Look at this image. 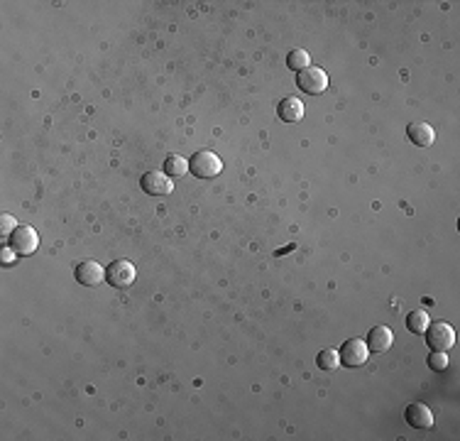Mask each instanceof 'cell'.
Wrapping results in <instances>:
<instances>
[{
  "instance_id": "8",
  "label": "cell",
  "mask_w": 460,
  "mask_h": 441,
  "mask_svg": "<svg viewBox=\"0 0 460 441\" xmlns=\"http://www.w3.org/2000/svg\"><path fill=\"white\" fill-rule=\"evenodd\" d=\"M142 189L147 191L150 196H167L171 189H174V181H171V177L167 174V172H147V174H142Z\"/></svg>"
},
{
  "instance_id": "2",
  "label": "cell",
  "mask_w": 460,
  "mask_h": 441,
  "mask_svg": "<svg viewBox=\"0 0 460 441\" xmlns=\"http://www.w3.org/2000/svg\"><path fill=\"white\" fill-rule=\"evenodd\" d=\"M296 86H299L304 94H311V96H319L328 89V74H325L321 66H306L296 74Z\"/></svg>"
},
{
  "instance_id": "9",
  "label": "cell",
  "mask_w": 460,
  "mask_h": 441,
  "mask_svg": "<svg viewBox=\"0 0 460 441\" xmlns=\"http://www.w3.org/2000/svg\"><path fill=\"white\" fill-rule=\"evenodd\" d=\"M404 419L409 421L414 429H431L434 426V412L424 405V402H414L404 410Z\"/></svg>"
},
{
  "instance_id": "1",
  "label": "cell",
  "mask_w": 460,
  "mask_h": 441,
  "mask_svg": "<svg viewBox=\"0 0 460 441\" xmlns=\"http://www.w3.org/2000/svg\"><path fill=\"white\" fill-rule=\"evenodd\" d=\"M189 170L194 172L199 179H213L223 172V162L215 152L210 150H199L196 155H191L189 160Z\"/></svg>"
},
{
  "instance_id": "5",
  "label": "cell",
  "mask_w": 460,
  "mask_h": 441,
  "mask_svg": "<svg viewBox=\"0 0 460 441\" xmlns=\"http://www.w3.org/2000/svg\"><path fill=\"white\" fill-rule=\"evenodd\" d=\"M340 363L348 368H360L367 363L370 358V348L362 338H351V341H345L343 348H340Z\"/></svg>"
},
{
  "instance_id": "7",
  "label": "cell",
  "mask_w": 460,
  "mask_h": 441,
  "mask_svg": "<svg viewBox=\"0 0 460 441\" xmlns=\"http://www.w3.org/2000/svg\"><path fill=\"white\" fill-rule=\"evenodd\" d=\"M74 277H76V282H79V285H84V287H98L100 282L105 280V270H103V265H100V262L84 260V262H79V265H76Z\"/></svg>"
},
{
  "instance_id": "17",
  "label": "cell",
  "mask_w": 460,
  "mask_h": 441,
  "mask_svg": "<svg viewBox=\"0 0 460 441\" xmlns=\"http://www.w3.org/2000/svg\"><path fill=\"white\" fill-rule=\"evenodd\" d=\"M429 368L436 373H443L445 368H448V356H445V351H434L429 356Z\"/></svg>"
},
{
  "instance_id": "15",
  "label": "cell",
  "mask_w": 460,
  "mask_h": 441,
  "mask_svg": "<svg viewBox=\"0 0 460 441\" xmlns=\"http://www.w3.org/2000/svg\"><path fill=\"white\" fill-rule=\"evenodd\" d=\"M316 363H319L321 371H335L340 366V353L335 348H323L316 358Z\"/></svg>"
},
{
  "instance_id": "16",
  "label": "cell",
  "mask_w": 460,
  "mask_h": 441,
  "mask_svg": "<svg viewBox=\"0 0 460 441\" xmlns=\"http://www.w3.org/2000/svg\"><path fill=\"white\" fill-rule=\"evenodd\" d=\"M286 64H289V69H294L296 74H299L301 69H306V66H311V57L306 50H291L289 57H286Z\"/></svg>"
},
{
  "instance_id": "14",
  "label": "cell",
  "mask_w": 460,
  "mask_h": 441,
  "mask_svg": "<svg viewBox=\"0 0 460 441\" xmlns=\"http://www.w3.org/2000/svg\"><path fill=\"white\" fill-rule=\"evenodd\" d=\"M164 172L171 179H179V177H184L186 172H189V160L181 155H169L164 160Z\"/></svg>"
},
{
  "instance_id": "13",
  "label": "cell",
  "mask_w": 460,
  "mask_h": 441,
  "mask_svg": "<svg viewBox=\"0 0 460 441\" xmlns=\"http://www.w3.org/2000/svg\"><path fill=\"white\" fill-rule=\"evenodd\" d=\"M429 324H431V316L426 314L424 309L409 311V316H406V329H409L411 334H426Z\"/></svg>"
},
{
  "instance_id": "18",
  "label": "cell",
  "mask_w": 460,
  "mask_h": 441,
  "mask_svg": "<svg viewBox=\"0 0 460 441\" xmlns=\"http://www.w3.org/2000/svg\"><path fill=\"white\" fill-rule=\"evenodd\" d=\"M15 228H17L15 216H10V214H3V216H0V236H3V238H10Z\"/></svg>"
},
{
  "instance_id": "10",
  "label": "cell",
  "mask_w": 460,
  "mask_h": 441,
  "mask_svg": "<svg viewBox=\"0 0 460 441\" xmlns=\"http://www.w3.org/2000/svg\"><path fill=\"white\" fill-rule=\"evenodd\" d=\"M365 343L372 353H385V351H390L392 343H394V334H392L390 326H375V329H370V334H367Z\"/></svg>"
},
{
  "instance_id": "12",
  "label": "cell",
  "mask_w": 460,
  "mask_h": 441,
  "mask_svg": "<svg viewBox=\"0 0 460 441\" xmlns=\"http://www.w3.org/2000/svg\"><path fill=\"white\" fill-rule=\"evenodd\" d=\"M277 113H279V118L284 123H299L301 118H304V103H301L296 96H289V98H284L279 103Z\"/></svg>"
},
{
  "instance_id": "3",
  "label": "cell",
  "mask_w": 460,
  "mask_h": 441,
  "mask_svg": "<svg viewBox=\"0 0 460 441\" xmlns=\"http://www.w3.org/2000/svg\"><path fill=\"white\" fill-rule=\"evenodd\" d=\"M426 343H429L434 351H448V348H453L455 346L453 326L445 324V321L429 324V329H426Z\"/></svg>"
},
{
  "instance_id": "19",
  "label": "cell",
  "mask_w": 460,
  "mask_h": 441,
  "mask_svg": "<svg viewBox=\"0 0 460 441\" xmlns=\"http://www.w3.org/2000/svg\"><path fill=\"white\" fill-rule=\"evenodd\" d=\"M15 260H17V253L13 251L10 246H6L3 251H0V262H3V265H13Z\"/></svg>"
},
{
  "instance_id": "11",
  "label": "cell",
  "mask_w": 460,
  "mask_h": 441,
  "mask_svg": "<svg viewBox=\"0 0 460 441\" xmlns=\"http://www.w3.org/2000/svg\"><path fill=\"white\" fill-rule=\"evenodd\" d=\"M406 137H409L416 147H429V145H434V140H436V130L429 123H411V126L406 128Z\"/></svg>"
},
{
  "instance_id": "6",
  "label": "cell",
  "mask_w": 460,
  "mask_h": 441,
  "mask_svg": "<svg viewBox=\"0 0 460 441\" xmlns=\"http://www.w3.org/2000/svg\"><path fill=\"white\" fill-rule=\"evenodd\" d=\"M137 272L135 265L130 260H115L113 265L105 270V282H110L113 287H130L135 282Z\"/></svg>"
},
{
  "instance_id": "4",
  "label": "cell",
  "mask_w": 460,
  "mask_h": 441,
  "mask_svg": "<svg viewBox=\"0 0 460 441\" xmlns=\"http://www.w3.org/2000/svg\"><path fill=\"white\" fill-rule=\"evenodd\" d=\"M8 246L17 253V255H32L40 246V236L32 226H17L13 236L8 238Z\"/></svg>"
}]
</instances>
